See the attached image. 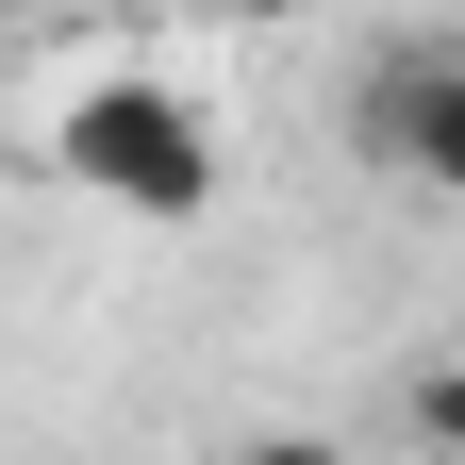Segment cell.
I'll use <instances>...</instances> for the list:
<instances>
[{
	"label": "cell",
	"instance_id": "6da1fadb",
	"mask_svg": "<svg viewBox=\"0 0 465 465\" xmlns=\"http://www.w3.org/2000/svg\"><path fill=\"white\" fill-rule=\"evenodd\" d=\"M50 166H67L100 216H134V232H200L216 183H232L216 116H200L183 84H150V67H84L67 116H50Z\"/></svg>",
	"mask_w": 465,
	"mask_h": 465
},
{
	"label": "cell",
	"instance_id": "7a4b0ae2",
	"mask_svg": "<svg viewBox=\"0 0 465 465\" xmlns=\"http://www.w3.org/2000/svg\"><path fill=\"white\" fill-rule=\"evenodd\" d=\"M349 150L399 166V183H432V200H465V34L366 50V67H349Z\"/></svg>",
	"mask_w": 465,
	"mask_h": 465
},
{
	"label": "cell",
	"instance_id": "3957f363",
	"mask_svg": "<svg viewBox=\"0 0 465 465\" xmlns=\"http://www.w3.org/2000/svg\"><path fill=\"white\" fill-rule=\"evenodd\" d=\"M399 416H416V449H432V465H465V349H432V366L399 382Z\"/></svg>",
	"mask_w": 465,
	"mask_h": 465
},
{
	"label": "cell",
	"instance_id": "277c9868",
	"mask_svg": "<svg viewBox=\"0 0 465 465\" xmlns=\"http://www.w3.org/2000/svg\"><path fill=\"white\" fill-rule=\"evenodd\" d=\"M232 465H349V432H250Z\"/></svg>",
	"mask_w": 465,
	"mask_h": 465
}]
</instances>
